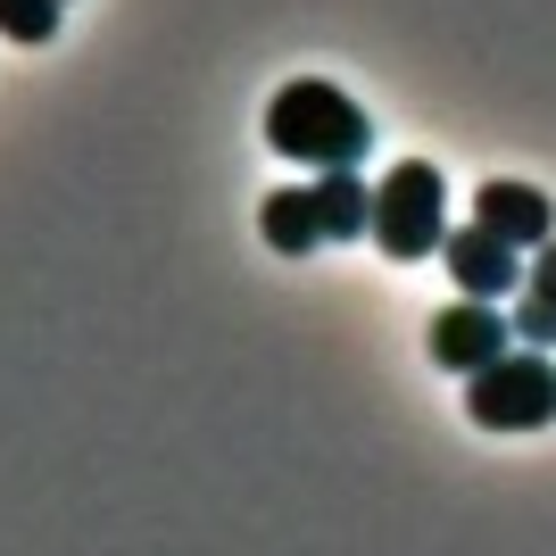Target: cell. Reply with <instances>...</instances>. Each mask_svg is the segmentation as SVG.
Returning <instances> with one entry per match:
<instances>
[{"label": "cell", "instance_id": "cell-5", "mask_svg": "<svg viewBox=\"0 0 556 556\" xmlns=\"http://www.w3.org/2000/svg\"><path fill=\"white\" fill-rule=\"evenodd\" d=\"M432 257H448V275H457V300H498V291H515V257L523 250H507L498 232H482V225H457V232H441V250Z\"/></svg>", "mask_w": 556, "mask_h": 556}, {"label": "cell", "instance_id": "cell-10", "mask_svg": "<svg viewBox=\"0 0 556 556\" xmlns=\"http://www.w3.org/2000/svg\"><path fill=\"white\" fill-rule=\"evenodd\" d=\"M0 34L25 50H42L50 34H59V0H0Z\"/></svg>", "mask_w": 556, "mask_h": 556}, {"label": "cell", "instance_id": "cell-9", "mask_svg": "<svg viewBox=\"0 0 556 556\" xmlns=\"http://www.w3.org/2000/svg\"><path fill=\"white\" fill-rule=\"evenodd\" d=\"M548 275H556V257L540 250V266H532V291H523V300H515V349H548L556 341V325H548Z\"/></svg>", "mask_w": 556, "mask_h": 556}, {"label": "cell", "instance_id": "cell-3", "mask_svg": "<svg viewBox=\"0 0 556 556\" xmlns=\"http://www.w3.org/2000/svg\"><path fill=\"white\" fill-rule=\"evenodd\" d=\"M465 416L482 432H540L556 416V374H548V349H498L490 366L465 374Z\"/></svg>", "mask_w": 556, "mask_h": 556}, {"label": "cell", "instance_id": "cell-7", "mask_svg": "<svg viewBox=\"0 0 556 556\" xmlns=\"http://www.w3.org/2000/svg\"><path fill=\"white\" fill-rule=\"evenodd\" d=\"M257 232H266V250L282 257H307V250H325V225H316V200H307L300 184H282L257 200Z\"/></svg>", "mask_w": 556, "mask_h": 556}, {"label": "cell", "instance_id": "cell-11", "mask_svg": "<svg viewBox=\"0 0 556 556\" xmlns=\"http://www.w3.org/2000/svg\"><path fill=\"white\" fill-rule=\"evenodd\" d=\"M59 9H67V0H59Z\"/></svg>", "mask_w": 556, "mask_h": 556}, {"label": "cell", "instance_id": "cell-1", "mask_svg": "<svg viewBox=\"0 0 556 556\" xmlns=\"http://www.w3.org/2000/svg\"><path fill=\"white\" fill-rule=\"evenodd\" d=\"M266 141L300 166H357L374 150V125L349 92H332L325 75H300V84H282L275 109H266Z\"/></svg>", "mask_w": 556, "mask_h": 556}, {"label": "cell", "instance_id": "cell-2", "mask_svg": "<svg viewBox=\"0 0 556 556\" xmlns=\"http://www.w3.org/2000/svg\"><path fill=\"white\" fill-rule=\"evenodd\" d=\"M366 232L399 257V266H407V257H432L441 232H448V175L432 159L391 166V175L366 191Z\"/></svg>", "mask_w": 556, "mask_h": 556}, {"label": "cell", "instance_id": "cell-6", "mask_svg": "<svg viewBox=\"0 0 556 556\" xmlns=\"http://www.w3.org/2000/svg\"><path fill=\"white\" fill-rule=\"evenodd\" d=\"M473 225L482 232H498L507 250H548V191L540 184H482L473 191Z\"/></svg>", "mask_w": 556, "mask_h": 556}, {"label": "cell", "instance_id": "cell-4", "mask_svg": "<svg viewBox=\"0 0 556 556\" xmlns=\"http://www.w3.org/2000/svg\"><path fill=\"white\" fill-rule=\"evenodd\" d=\"M507 341H515V332H507V316H498L490 300H457V307H441V316H432V366H448V374L490 366Z\"/></svg>", "mask_w": 556, "mask_h": 556}, {"label": "cell", "instance_id": "cell-8", "mask_svg": "<svg viewBox=\"0 0 556 556\" xmlns=\"http://www.w3.org/2000/svg\"><path fill=\"white\" fill-rule=\"evenodd\" d=\"M366 191L374 184H357V166H325V184H307L325 241H357V232H366Z\"/></svg>", "mask_w": 556, "mask_h": 556}]
</instances>
